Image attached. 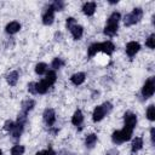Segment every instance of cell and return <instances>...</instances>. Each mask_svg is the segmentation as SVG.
<instances>
[{
    "label": "cell",
    "instance_id": "1",
    "mask_svg": "<svg viewBox=\"0 0 155 155\" xmlns=\"http://www.w3.org/2000/svg\"><path fill=\"white\" fill-rule=\"evenodd\" d=\"M121 19V13L117 11H114L107 19V24L104 27V34L109 38H113L116 35L117 29H119V22Z\"/></svg>",
    "mask_w": 155,
    "mask_h": 155
},
{
    "label": "cell",
    "instance_id": "2",
    "mask_svg": "<svg viewBox=\"0 0 155 155\" xmlns=\"http://www.w3.org/2000/svg\"><path fill=\"white\" fill-rule=\"evenodd\" d=\"M113 110V104L110 102H104L101 105H97L92 113V120L94 122H99L102 121L110 111Z\"/></svg>",
    "mask_w": 155,
    "mask_h": 155
},
{
    "label": "cell",
    "instance_id": "3",
    "mask_svg": "<svg viewBox=\"0 0 155 155\" xmlns=\"http://www.w3.org/2000/svg\"><path fill=\"white\" fill-rule=\"evenodd\" d=\"M132 133H133V130H130L127 127H124L122 130L114 131L111 133V142L115 145H120V144L130 140L132 138Z\"/></svg>",
    "mask_w": 155,
    "mask_h": 155
},
{
    "label": "cell",
    "instance_id": "4",
    "mask_svg": "<svg viewBox=\"0 0 155 155\" xmlns=\"http://www.w3.org/2000/svg\"><path fill=\"white\" fill-rule=\"evenodd\" d=\"M142 18H143V8L142 7H134L130 13L125 15L124 24H125V27H131V25H134L138 22H140Z\"/></svg>",
    "mask_w": 155,
    "mask_h": 155
},
{
    "label": "cell",
    "instance_id": "5",
    "mask_svg": "<svg viewBox=\"0 0 155 155\" xmlns=\"http://www.w3.org/2000/svg\"><path fill=\"white\" fill-rule=\"evenodd\" d=\"M154 92H155V78L151 76V78H148L145 80V82H144V85L142 87L140 93H142L144 99H148V98L153 97Z\"/></svg>",
    "mask_w": 155,
    "mask_h": 155
},
{
    "label": "cell",
    "instance_id": "6",
    "mask_svg": "<svg viewBox=\"0 0 155 155\" xmlns=\"http://www.w3.org/2000/svg\"><path fill=\"white\" fill-rule=\"evenodd\" d=\"M42 119L44 122L47 127H52L56 122V111L53 108H46L42 113Z\"/></svg>",
    "mask_w": 155,
    "mask_h": 155
},
{
    "label": "cell",
    "instance_id": "7",
    "mask_svg": "<svg viewBox=\"0 0 155 155\" xmlns=\"http://www.w3.org/2000/svg\"><path fill=\"white\" fill-rule=\"evenodd\" d=\"M137 126V115L132 111H126L124 115V127L134 130Z\"/></svg>",
    "mask_w": 155,
    "mask_h": 155
},
{
    "label": "cell",
    "instance_id": "8",
    "mask_svg": "<svg viewBox=\"0 0 155 155\" xmlns=\"http://www.w3.org/2000/svg\"><path fill=\"white\" fill-rule=\"evenodd\" d=\"M98 48H99V52L105 53L107 56H110V54L114 53L116 47L110 40H107V41H103V42H98Z\"/></svg>",
    "mask_w": 155,
    "mask_h": 155
},
{
    "label": "cell",
    "instance_id": "9",
    "mask_svg": "<svg viewBox=\"0 0 155 155\" xmlns=\"http://www.w3.org/2000/svg\"><path fill=\"white\" fill-rule=\"evenodd\" d=\"M139 50H140V45H139V42H137V41H130V42H127L126 48H125L126 54H127L130 58L134 57V56L139 52Z\"/></svg>",
    "mask_w": 155,
    "mask_h": 155
},
{
    "label": "cell",
    "instance_id": "10",
    "mask_svg": "<svg viewBox=\"0 0 155 155\" xmlns=\"http://www.w3.org/2000/svg\"><path fill=\"white\" fill-rule=\"evenodd\" d=\"M81 10H82V13H84L85 16L91 17V16L94 15V12H96V10H97V4H96L94 1H87V2H85V4L82 5Z\"/></svg>",
    "mask_w": 155,
    "mask_h": 155
},
{
    "label": "cell",
    "instance_id": "11",
    "mask_svg": "<svg viewBox=\"0 0 155 155\" xmlns=\"http://www.w3.org/2000/svg\"><path fill=\"white\" fill-rule=\"evenodd\" d=\"M41 21H42V24L44 25H51L53 22H54V11L48 6V8L44 12L42 17H41Z\"/></svg>",
    "mask_w": 155,
    "mask_h": 155
},
{
    "label": "cell",
    "instance_id": "12",
    "mask_svg": "<svg viewBox=\"0 0 155 155\" xmlns=\"http://www.w3.org/2000/svg\"><path fill=\"white\" fill-rule=\"evenodd\" d=\"M86 80V74L82 73V71H79V73H74L71 76H70V82L74 85V86H80L85 82Z\"/></svg>",
    "mask_w": 155,
    "mask_h": 155
},
{
    "label": "cell",
    "instance_id": "13",
    "mask_svg": "<svg viewBox=\"0 0 155 155\" xmlns=\"http://www.w3.org/2000/svg\"><path fill=\"white\" fill-rule=\"evenodd\" d=\"M19 30H21V23L17 22V21H11L5 27V31L7 34H10V35H13V34L18 33Z\"/></svg>",
    "mask_w": 155,
    "mask_h": 155
},
{
    "label": "cell",
    "instance_id": "14",
    "mask_svg": "<svg viewBox=\"0 0 155 155\" xmlns=\"http://www.w3.org/2000/svg\"><path fill=\"white\" fill-rule=\"evenodd\" d=\"M82 122H84V114H82V111H81L80 109H76V110L74 111L73 116H71V124H73L74 126L79 127V126L82 125Z\"/></svg>",
    "mask_w": 155,
    "mask_h": 155
},
{
    "label": "cell",
    "instance_id": "15",
    "mask_svg": "<svg viewBox=\"0 0 155 155\" xmlns=\"http://www.w3.org/2000/svg\"><path fill=\"white\" fill-rule=\"evenodd\" d=\"M144 145V142H143V138L142 137H134L132 139V143H131V151L134 154V153H138L139 150H142Z\"/></svg>",
    "mask_w": 155,
    "mask_h": 155
},
{
    "label": "cell",
    "instance_id": "16",
    "mask_svg": "<svg viewBox=\"0 0 155 155\" xmlns=\"http://www.w3.org/2000/svg\"><path fill=\"white\" fill-rule=\"evenodd\" d=\"M70 34L73 36L74 40H80L84 35V27L80 24H75L71 29H70Z\"/></svg>",
    "mask_w": 155,
    "mask_h": 155
},
{
    "label": "cell",
    "instance_id": "17",
    "mask_svg": "<svg viewBox=\"0 0 155 155\" xmlns=\"http://www.w3.org/2000/svg\"><path fill=\"white\" fill-rule=\"evenodd\" d=\"M23 131H24V125H22V124H17V122H16V125H15L13 130L10 132V133H11L12 139H15V140L19 139V138H21V136H22V133H23Z\"/></svg>",
    "mask_w": 155,
    "mask_h": 155
},
{
    "label": "cell",
    "instance_id": "18",
    "mask_svg": "<svg viewBox=\"0 0 155 155\" xmlns=\"http://www.w3.org/2000/svg\"><path fill=\"white\" fill-rule=\"evenodd\" d=\"M18 79H19V74H18L17 70L10 71V73L7 74V76H6V81H7V84H8L10 86H16L17 82H18Z\"/></svg>",
    "mask_w": 155,
    "mask_h": 155
},
{
    "label": "cell",
    "instance_id": "19",
    "mask_svg": "<svg viewBox=\"0 0 155 155\" xmlns=\"http://www.w3.org/2000/svg\"><path fill=\"white\" fill-rule=\"evenodd\" d=\"M46 76H45V82L50 86V87H52L53 85H54V82L57 81V74H56V70H47V73L45 74Z\"/></svg>",
    "mask_w": 155,
    "mask_h": 155
},
{
    "label": "cell",
    "instance_id": "20",
    "mask_svg": "<svg viewBox=\"0 0 155 155\" xmlns=\"http://www.w3.org/2000/svg\"><path fill=\"white\" fill-rule=\"evenodd\" d=\"M21 107H22V111H24V113L28 114L29 111H31V110L34 109V107H35V101L31 99V98H27V99H24V101L22 102Z\"/></svg>",
    "mask_w": 155,
    "mask_h": 155
},
{
    "label": "cell",
    "instance_id": "21",
    "mask_svg": "<svg viewBox=\"0 0 155 155\" xmlns=\"http://www.w3.org/2000/svg\"><path fill=\"white\" fill-rule=\"evenodd\" d=\"M97 140H98L97 134H96V133H90V134H87L86 138H85V147H86L87 149H92V148L96 145Z\"/></svg>",
    "mask_w": 155,
    "mask_h": 155
},
{
    "label": "cell",
    "instance_id": "22",
    "mask_svg": "<svg viewBox=\"0 0 155 155\" xmlns=\"http://www.w3.org/2000/svg\"><path fill=\"white\" fill-rule=\"evenodd\" d=\"M48 88H50V86L45 82L44 79H42L41 81L36 82V93H38V94H45V93H47Z\"/></svg>",
    "mask_w": 155,
    "mask_h": 155
},
{
    "label": "cell",
    "instance_id": "23",
    "mask_svg": "<svg viewBox=\"0 0 155 155\" xmlns=\"http://www.w3.org/2000/svg\"><path fill=\"white\" fill-rule=\"evenodd\" d=\"M64 64H65V61L63 58L54 57L51 62V68H52V70H57V69H61L62 67H64Z\"/></svg>",
    "mask_w": 155,
    "mask_h": 155
},
{
    "label": "cell",
    "instance_id": "24",
    "mask_svg": "<svg viewBox=\"0 0 155 155\" xmlns=\"http://www.w3.org/2000/svg\"><path fill=\"white\" fill-rule=\"evenodd\" d=\"M35 73L38 74V75H45L46 73H47V70H48V65L46 64V63H44V62H39L36 65H35Z\"/></svg>",
    "mask_w": 155,
    "mask_h": 155
},
{
    "label": "cell",
    "instance_id": "25",
    "mask_svg": "<svg viewBox=\"0 0 155 155\" xmlns=\"http://www.w3.org/2000/svg\"><path fill=\"white\" fill-rule=\"evenodd\" d=\"M50 7H51L54 12H56V11H63L64 7H65V2L62 1V0H54V1L50 5Z\"/></svg>",
    "mask_w": 155,
    "mask_h": 155
},
{
    "label": "cell",
    "instance_id": "26",
    "mask_svg": "<svg viewBox=\"0 0 155 155\" xmlns=\"http://www.w3.org/2000/svg\"><path fill=\"white\" fill-rule=\"evenodd\" d=\"M25 151V148L21 144H16L11 148V155H23Z\"/></svg>",
    "mask_w": 155,
    "mask_h": 155
},
{
    "label": "cell",
    "instance_id": "27",
    "mask_svg": "<svg viewBox=\"0 0 155 155\" xmlns=\"http://www.w3.org/2000/svg\"><path fill=\"white\" fill-rule=\"evenodd\" d=\"M147 119L149 121H155V107L154 104H150L148 108H147Z\"/></svg>",
    "mask_w": 155,
    "mask_h": 155
},
{
    "label": "cell",
    "instance_id": "28",
    "mask_svg": "<svg viewBox=\"0 0 155 155\" xmlns=\"http://www.w3.org/2000/svg\"><path fill=\"white\" fill-rule=\"evenodd\" d=\"M145 46L154 50L155 48V34H150L145 40Z\"/></svg>",
    "mask_w": 155,
    "mask_h": 155
},
{
    "label": "cell",
    "instance_id": "29",
    "mask_svg": "<svg viewBox=\"0 0 155 155\" xmlns=\"http://www.w3.org/2000/svg\"><path fill=\"white\" fill-rule=\"evenodd\" d=\"M28 114L27 113H24V111H21V113H18V115H17V124H22V125H25L27 124V121H28V116H27Z\"/></svg>",
    "mask_w": 155,
    "mask_h": 155
},
{
    "label": "cell",
    "instance_id": "30",
    "mask_svg": "<svg viewBox=\"0 0 155 155\" xmlns=\"http://www.w3.org/2000/svg\"><path fill=\"white\" fill-rule=\"evenodd\" d=\"M15 125H16L15 121H12V120H6L5 124H4V130H5L6 132H11V131L13 130Z\"/></svg>",
    "mask_w": 155,
    "mask_h": 155
},
{
    "label": "cell",
    "instance_id": "31",
    "mask_svg": "<svg viewBox=\"0 0 155 155\" xmlns=\"http://www.w3.org/2000/svg\"><path fill=\"white\" fill-rule=\"evenodd\" d=\"M75 24H78V23H76V19H75L74 17H68V18L65 19V28H67V29L70 30Z\"/></svg>",
    "mask_w": 155,
    "mask_h": 155
},
{
    "label": "cell",
    "instance_id": "32",
    "mask_svg": "<svg viewBox=\"0 0 155 155\" xmlns=\"http://www.w3.org/2000/svg\"><path fill=\"white\" fill-rule=\"evenodd\" d=\"M35 155H56V153H54V150H53L51 147H48V148L45 149V150H40V151H38Z\"/></svg>",
    "mask_w": 155,
    "mask_h": 155
},
{
    "label": "cell",
    "instance_id": "33",
    "mask_svg": "<svg viewBox=\"0 0 155 155\" xmlns=\"http://www.w3.org/2000/svg\"><path fill=\"white\" fill-rule=\"evenodd\" d=\"M27 87H28V92L30 94H38L36 93V82H29Z\"/></svg>",
    "mask_w": 155,
    "mask_h": 155
},
{
    "label": "cell",
    "instance_id": "34",
    "mask_svg": "<svg viewBox=\"0 0 155 155\" xmlns=\"http://www.w3.org/2000/svg\"><path fill=\"white\" fill-rule=\"evenodd\" d=\"M150 140H151V144L154 145L155 144V128L154 127L150 128Z\"/></svg>",
    "mask_w": 155,
    "mask_h": 155
},
{
    "label": "cell",
    "instance_id": "35",
    "mask_svg": "<svg viewBox=\"0 0 155 155\" xmlns=\"http://www.w3.org/2000/svg\"><path fill=\"white\" fill-rule=\"evenodd\" d=\"M105 155H117V150H116V149H111V150H109Z\"/></svg>",
    "mask_w": 155,
    "mask_h": 155
},
{
    "label": "cell",
    "instance_id": "36",
    "mask_svg": "<svg viewBox=\"0 0 155 155\" xmlns=\"http://www.w3.org/2000/svg\"><path fill=\"white\" fill-rule=\"evenodd\" d=\"M0 155H2V150L1 149H0Z\"/></svg>",
    "mask_w": 155,
    "mask_h": 155
}]
</instances>
